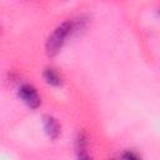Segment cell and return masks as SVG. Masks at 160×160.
I'll list each match as a JSON object with an SVG mask.
<instances>
[{
    "mask_svg": "<svg viewBox=\"0 0 160 160\" xmlns=\"http://www.w3.org/2000/svg\"><path fill=\"white\" fill-rule=\"evenodd\" d=\"M78 160H92L85 151H79L78 152Z\"/></svg>",
    "mask_w": 160,
    "mask_h": 160,
    "instance_id": "8992f818",
    "label": "cell"
},
{
    "mask_svg": "<svg viewBox=\"0 0 160 160\" xmlns=\"http://www.w3.org/2000/svg\"><path fill=\"white\" fill-rule=\"evenodd\" d=\"M42 75H44V79L46 80V82L50 84V85H52V86H60L62 84L61 75L55 69H52V68L45 69V71H44Z\"/></svg>",
    "mask_w": 160,
    "mask_h": 160,
    "instance_id": "277c9868",
    "label": "cell"
},
{
    "mask_svg": "<svg viewBox=\"0 0 160 160\" xmlns=\"http://www.w3.org/2000/svg\"><path fill=\"white\" fill-rule=\"evenodd\" d=\"M42 125H44L45 132L50 139H56L61 132V126L59 121L51 115H45L42 118Z\"/></svg>",
    "mask_w": 160,
    "mask_h": 160,
    "instance_id": "3957f363",
    "label": "cell"
},
{
    "mask_svg": "<svg viewBox=\"0 0 160 160\" xmlns=\"http://www.w3.org/2000/svg\"><path fill=\"white\" fill-rule=\"evenodd\" d=\"M74 28H75V24L68 20V21H64L61 25H59L52 31V34L48 38L46 44H45V50L49 56H55L60 51L66 38L72 32Z\"/></svg>",
    "mask_w": 160,
    "mask_h": 160,
    "instance_id": "6da1fadb",
    "label": "cell"
},
{
    "mask_svg": "<svg viewBox=\"0 0 160 160\" xmlns=\"http://www.w3.org/2000/svg\"><path fill=\"white\" fill-rule=\"evenodd\" d=\"M18 94H19V98L22 100V102H25L31 109H36L41 102V98L32 85H29V84L21 85L19 88Z\"/></svg>",
    "mask_w": 160,
    "mask_h": 160,
    "instance_id": "7a4b0ae2",
    "label": "cell"
},
{
    "mask_svg": "<svg viewBox=\"0 0 160 160\" xmlns=\"http://www.w3.org/2000/svg\"><path fill=\"white\" fill-rule=\"evenodd\" d=\"M122 160H141L140 156L132 151H125L122 154Z\"/></svg>",
    "mask_w": 160,
    "mask_h": 160,
    "instance_id": "5b68a950",
    "label": "cell"
},
{
    "mask_svg": "<svg viewBox=\"0 0 160 160\" xmlns=\"http://www.w3.org/2000/svg\"><path fill=\"white\" fill-rule=\"evenodd\" d=\"M111 160H115V159H111Z\"/></svg>",
    "mask_w": 160,
    "mask_h": 160,
    "instance_id": "52a82bcc",
    "label": "cell"
}]
</instances>
